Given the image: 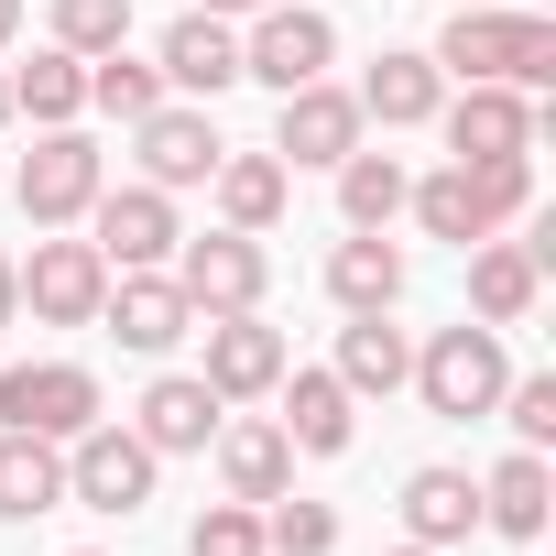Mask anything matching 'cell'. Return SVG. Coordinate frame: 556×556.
<instances>
[{"mask_svg": "<svg viewBox=\"0 0 556 556\" xmlns=\"http://www.w3.org/2000/svg\"><path fill=\"white\" fill-rule=\"evenodd\" d=\"M426 55H437V77L545 88V77H556V23H545V12H491V0H469V12H447V34H437Z\"/></svg>", "mask_w": 556, "mask_h": 556, "instance_id": "6da1fadb", "label": "cell"}, {"mask_svg": "<svg viewBox=\"0 0 556 556\" xmlns=\"http://www.w3.org/2000/svg\"><path fill=\"white\" fill-rule=\"evenodd\" d=\"M404 207H415V229L426 240H491L502 218H523L534 207V164L523 153H502V164H437L426 186H404Z\"/></svg>", "mask_w": 556, "mask_h": 556, "instance_id": "7a4b0ae2", "label": "cell"}, {"mask_svg": "<svg viewBox=\"0 0 556 556\" xmlns=\"http://www.w3.org/2000/svg\"><path fill=\"white\" fill-rule=\"evenodd\" d=\"M404 382L426 393V415H458V426H469V415H491V404H502V382H513L502 328H469V317H458V328H437V339L415 350V371H404Z\"/></svg>", "mask_w": 556, "mask_h": 556, "instance_id": "3957f363", "label": "cell"}, {"mask_svg": "<svg viewBox=\"0 0 556 556\" xmlns=\"http://www.w3.org/2000/svg\"><path fill=\"white\" fill-rule=\"evenodd\" d=\"M99 186H110V153H99L77 121L34 131V153H23V175H12V197H23V218H34V229L88 218V207H99Z\"/></svg>", "mask_w": 556, "mask_h": 556, "instance_id": "277c9868", "label": "cell"}, {"mask_svg": "<svg viewBox=\"0 0 556 556\" xmlns=\"http://www.w3.org/2000/svg\"><path fill=\"white\" fill-rule=\"evenodd\" d=\"M175 285H186L197 317H240V306H262V285H273V251H262V229L175 240Z\"/></svg>", "mask_w": 556, "mask_h": 556, "instance_id": "5b68a950", "label": "cell"}, {"mask_svg": "<svg viewBox=\"0 0 556 556\" xmlns=\"http://www.w3.org/2000/svg\"><path fill=\"white\" fill-rule=\"evenodd\" d=\"M0 426H23V437H88L99 426V371L88 361H23V371H0Z\"/></svg>", "mask_w": 556, "mask_h": 556, "instance_id": "8992f818", "label": "cell"}, {"mask_svg": "<svg viewBox=\"0 0 556 556\" xmlns=\"http://www.w3.org/2000/svg\"><path fill=\"white\" fill-rule=\"evenodd\" d=\"M328 66H339V23L306 12V0H273V12L240 34V77H262L273 99L306 88V77H328Z\"/></svg>", "mask_w": 556, "mask_h": 556, "instance_id": "52a82bcc", "label": "cell"}, {"mask_svg": "<svg viewBox=\"0 0 556 556\" xmlns=\"http://www.w3.org/2000/svg\"><path fill=\"white\" fill-rule=\"evenodd\" d=\"M153 469H164V458H153L131 426H110V415H99L88 437H66V502H88V513H142V502H153Z\"/></svg>", "mask_w": 556, "mask_h": 556, "instance_id": "ba28073f", "label": "cell"}, {"mask_svg": "<svg viewBox=\"0 0 556 556\" xmlns=\"http://www.w3.org/2000/svg\"><path fill=\"white\" fill-rule=\"evenodd\" d=\"M12 273H23L34 328H99V295H110L99 240H34V262H12Z\"/></svg>", "mask_w": 556, "mask_h": 556, "instance_id": "9c48e42d", "label": "cell"}, {"mask_svg": "<svg viewBox=\"0 0 556 556\" xmlns=\"http://www.w3.org/2000/svg\"><path fill=\"white\" fill-rule=\"evenodd\" d=\"M88 240H99V262L110 273H153V262H175V197L164 186H99V207H88Z\"/></svg>", "mask_w": 556, "mask_h": 556, "instance_id": "30bf717a", "label": "cell"}, {"mask_svg": "<svg viewBox=\"0 0 556 556\" xmlns=\"http://www.w3.org/2000/svg\"><path fill=\"white\" fill-rule=\"evenodd\" d=\"M99 328L121 339V350H142V361H164L175 339H197V306H186V285L153 262V273H110V295H99Z\"/></svg>", "mask_w": 556, "mask_h": 556, "instance_id": "8fae6325", "label": "cell"}, {"mask_svg": "<svg viewBox=\"0 0 556 556\" xmlns=\"http://www.w3.org/2000/svg\"><path fill=\"white\" fill-rule=\"evenodd\" d=\"M437 121H447V164H502V153H534V99H523V88L469 77V99H437Z\"/></svg>", "mask_w": 556, "mask_h": 556, "instance_id": "7c38bea8", "label": "cell"}, {"mask_svg": "<svg viewBox=\"0 0 556 556\" xmlns=\"http://www.w3.org/2000/svg\"><path fill=\"white\" fill-rule=\"evenodd\" d=\"M207 328V393L218 404H251V393H273L285 382V328H262V306H240V317H197Z\"/></svg>", "mask_w": 556, "mask_h": 556, "instance_id": "4fadbf2b", "label": "cell"}, {"mask_svg": "<svg viewBox=\"0 0 556 556\" xmlns=\"http://www.w3.org/2000/svg\"><path fill=\"white\" fill-rule=\"evenodd\" d=\"M361 99L350 88H328V77H306V88H285V121H273V153L285 164H350L361 153Z\"/></svg>", "mask_w": 556, "mask_h": 556, "instance_id": "5bb4252c", "label": "cell"}, {"mask_svg": "<svg viewBox=\"0 0 556 556\" xmlns=\"http://www.w3.org/2000/svg\"><path fill=\"white\" fill-rule=\"evenodd\" d=\"M131 153H142V186H164V197H175V186H207L229 142H218V121H207V110H153V121H131Z\"/></svg>", "mask_w": 556, "mask_h": 556, "instance_id": "9a60e30c", "label": "cell"}, {"mask_svg": "<svg viewBox=\"0 0 556 556\" xmlns=\"http://www.w3.org/2000/svg\"><path fill=\"white\" fill-rule=\"evenodd\" d=\"M153 66H164V88H186V99L240 88V34H229V12H186V23H164Z\"/></svg>", "mask_w": 556, "mask_h": 556, "instance_id": "2e32d148", "label": "cell"}, {"mask_svg": "<svg viewBox=\"0 0 556 556\" xmlns=\"http://www.w3.org/2000/svg\"><path fill=\"white\" fill-rule=\"evenodd\" d=\"M218 415H229V404H218V393H207L197 371H164V382L142 393V415H131V437H142L153 458H186V447H207V437H218Z\"/></svg>", "mask_w": 556, "mask_h": 556, "instance_id": "e0dca14e", "label": "cell"}, {"mask_svg": "<svg viewBox=\"0 0 556 556\" xmlns=\"http://www.w3.org/2000/svg\"><path fill=\"white\" fill-rule=\"evenodd\" d=\"M534 295H545V262L523 240H469V306H480V328H523Z\"/></svg>", "mask_w": 556, "mask_h": 556, "instance_id": "ac0fdd59", "label": "cell"}, {"mask_svg": "<svg viewBox=\"0 0 556 556\" xmlns=\"http://www.w3.org/2000/svg\"><path fill=\"white\" fill-rule=\"evenodd\" d=\"M207 197H218V229H273L285 197H295V164L285 153H218Z\"/></svg>", "mask_w": 556, "mask_h": 556, "instance_id": "d6986e66", "label": "cell"}, {"mask_svg": "<svg viewBox=\"0 0 556 556\" xmlns=\"http://www.w3.org/2000/svg\"><path fill=\"white\" fill-rule=\"evenodd\" d=\"M207 447H218L229 502H251V513H262L273 491H295V437H285V426H218Z\"/></svg>", "mask_w": 556, "mask_h": 556, "instance_id": "ffe728a7", "label": "cell"}, {"mask_svg": "<svg viewBox=\"0 0 556 556\" xmlns=\"http://www.w3.org/2000/svg\"><path fill=\"white\" fill-rule=\"evenodd\" d=\"M273 393H285V437H295L306 458H339V447H350V415H361V393H350L339 371H285Z\"/></svg>", "mask_w": 556, "mask_h": 556, "instance_id": "44dd1931", "label": "cell"}, {"mask_svg": "<svg viewBox=\"0 0 556 556\" xmlns=\"http://www.w3.org/2000/svg\"><path fill=\"white\" fill-rule=\"evenodd\" d=\"M350 99H361V121H382V131H415V121H437L447 77H437V55H371V77H361Z\"/></svg>", "mask_w": 556, "mask_h": 556, "instance_id": "7402d4cb", "label": "cell"}, {"mask_svg": "<svg viewBox=\"0 0 556 556\" xmlns=\"http://www.w3.org/2000/svg\"><path fill=\"white\" fill-rule=\"evenodd\" d=\"M545 513H556L545 447H513V458L480 480V523H491V534H513V545H534V534H545Z\"/></svg>", "mask_w": 556, "mask_h": 556, "instance_id": "603a6c76", "label": "cell"}, {"mask_svg": "<svg viewBox=\"0 0 556 556\" xmlns=\"http://www.w3.org/2000/svg\"><path fill=\"white\" fill-rule=\"evenodd\" d=\"M480 534V480L469 469H415L404 480V545H469Z\"/></svg>", "mask_w": 556, "mask_h": 556, "instance_id": "cb8c5ba5", "label": "cell"}, {"mask_svg": "<svg viewBox=\"0 0 556 556\" xmlns=\"http://www.w3.org/2000/svg\"><path fill=\"white\" fill-rule=\"evenodd\" d=\"M55 502H66V447L0 426V523H34V513H55Z\"/></svg>", "mask_w": 556, "mask_h": 556, "instance_id": "d4e9b609", "label": "cell"}, {"mask_svg": "<svg viewBox=\"0 0 556 556\" xmlns=\"http://www.w3.org/2000/svg\"><path fill=\"white\" fill-rule=\"evenodd\" d=\"M328 295H339L350 317H393V295H404V251H393L382 229H350V240L328 251Z\"/></svg>", "mask_w": 556, "mask_h": 556, "instance_id": "484cf974", "label": "cell"}, {"mask_svg": "<svg viewBox=\"0 0 556 556\" xmlns=\"http://www.w3.org/2000/svg\"><path fill=\"white\" fill-rule=\"evenodd\" d=\"M88 110V55H66V45H45L23 77H12V121H34V131H55V121H77Z\"/></svg>", "mask_w": 556, "mask_h": 556, "instance_id": "4316f807", "label": "cell"}, {"mask_svg": "<svg viewBox=\"0 0 556 556\" xmlns=\"http://www.w3.org/2000/svg\"><path fill=\"white\" fill-rule=\"evenodd\" d=\"M404 371H415L404 328H382V317H350V328H339V382H350V393H404Z\"/></svg>", "mask_w": 556, "mask_h": 556, "instance_id": "83f0119b", "label": "cell"}, {"mask_svg": "<svg viewBox=\"0 0 556 556\" xmlns=\"http://www.w3.org/2000/svg\"><path fill=\"white\" fill-rule=\"evenodd\" d=\"M88 110H110V121H153V110H164V66H131L121 45L88 55Z\"/></svg>", "mask_w": 556, "mask_h": 556, "instance_id": "f1b7e54d", "label": "cell"}, {"mask_svg": "<svg viewBox=\"0 0 556 556\" xmlns=\"http://www.w3.org/2000/svg\"><path fill=\"white\" fill-rule=\"evenodd\" d=\"M404 186H415V175H404L393 153H350V164H339V207H350V229H393Z\"/></svg>", "mask_w": 556, "mask_h": 556, "instance_id": "f546056e", "label": "cell"}, {"mask_svg": "<svg viewBox=\"0 0 556 556\" xmlns=\"http://www.w3.org/2000/svg\"><path fill=\"white\" fill-rule=\"evenodd\" d=\"M328 545H339V513L328 502H295V491L262 502V556H328Z\"/></svg>", "mask_w": 556, "mask_h": 556, "instance_id": "4dcf8cb0", "label": "cell"}, {"mask_svg": "<svg viewBox=\"0 0 556 556\" xmlns=\"http://www.w3.org/2000/svg\"><path fill=\"white\" fill-rule=\"evenodd\" d=\"M55 45H66V55H110V45H131V0H55Z\"/></svg>", "mask_w": 556, "mask_h": 556, "instance_id": "1f68e13d", "label": "cell"}, {"mask_svg": "<svg viewBox=\"0 0 556 556\" xmlns=\"http://www.w3.org/2000/svg\"><path fill=\"white\" fill-rule=\"evenodd\" d=\"M186 556H262V513L251 502H207L197 534H186Z\"/></svg>", "mask_w": 556, "mask_h": 556, "instance_id": "d6a6232c", "label": "cell"}, {"mask_svg": "<svg viewBox=\"0 0 556 556\" xmlns=\"http://www.w3.org/2000/svg\"><path fill=\"white\" fill-rule=\"evenodd\" d=\"M502 415H513V437H523V447H545V437H556V371L502 382Z\"/></svg>", "mask_w": 556, "mask_h": 556, "instance_id": "836d02e7", "label": "cell"}, {"mask_svg": "<svg viewBox=\"0 0 556 556\" xmlns=\"http://www.w3.org/2000/svg\"><path fill=\"white\" fill-rule=\"evenodd\" d=\"M23 317V273H12V251H0V328Z\"/></svg>", "mask_w": 556, "mask_h": 556, "instance_id": "e575fe53", "label": "cell"}, {"mask_svg": "<svg viewBox=\"0 0 556 556\" xmlns=\"http://www.w3.org/2000/svg\"><path fill=\"white\" fill-rule=\"evenodd\" d=\"M12 34H23V0H0V55H12Z\"/></svg>", "mask_w": 556, "mask_h": 556, "instance_id": "d590c367", "label": "cell"}, {"mask_svg": "<svg viewBox=\"0 0 556 556\" xmlns=\"http://www.w3.org/2000/svg\"><path fill=\"white\" fill-rule=\"evenodd\" d=\"M197 12H273V0H197Z\"/></svg>", "mask_w": 556, "mask_h": 556, "instance_id": "8d00e7d4", "label": "cell"}, {"mask_svg": "<svg viewBox=\"0 0 556 556\" xmlns=\"http://www.w3.org/2000/svg\"><path fill=\"white\" fill-rule=\"evenodd\" d=\"M0 131H12V77H0Z\"/></svg>", "mask_w": 556, "mask_h": 556, "instance_id": "74e56055", "label": "cell"}, {"mask_svg": "<svg viewBox=\"0 0 556 556\" xmlns=\"http://www.w3.org/2000/svg\"><path fill=\"white\" fill-rule=\"evenodd\" d=\"M393 556H437V545H393Z\"/></svg>", "mask_w": 556, "mask_h": 556, "instance_id": "f35d334b", "label": "cell"}, {"mask_svg": "<svg viewBox=\"0 0 556 556\" xmlns=\"http://www.w3.org/2000/svg\"><path fill=\"white\" fill-rule=\"evenodd\" d=\"M66 556H99V545H66Z\"/></svg>", "mask_w": 556, "mask_h": 556, "instance_id": "ab89813d", "label": "cell"}, {"mask_svg": "<svg viewBox=\"0 0 556 556\" xmlns=\"http://www.w3.org/2000/svg\"><path fill=\"white\" fill-rule=\"evenodd\" d=\"M458 12H469V0H458Z\"/></svg>", "mask_w": 556, "mask_h": 556, "instance_id": "60d3db41", "label": "cell"}]
</instances>
